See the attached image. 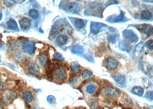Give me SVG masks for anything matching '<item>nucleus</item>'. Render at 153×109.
Instances as JSON below:
<instances>
[{
	"mask_svg": "<svg viewBox=\"0 0 153 109\" xmlns=\"http://www.w3.org/2000/svg\"><path fill=\"white\" fill-rule=\"evenodd\" d=\"M23 50L25 53H28L30 54H32L35 52V45L33 42L28 40H25L23 42L22 44Z\"/></svg>",
	"mask_w": 153,
	"mask_h": 109,
	"instance_id": "f257e3e1",
	"label": "nucleus"
},
{
	"mask_svg": "<svg viewBox=\"0 0 153 109\" xmlns=\"http://www.w3.org/2000/svg\"><path fill=\"white\" fill-rule=\"evenodd\" d=\"M17 98V93L13 90H6L3 94L4 100L8 104L12 103Z\"/></svg>",
	"mask_w": 153,
	"mask_h": 109,
	"instance_id": "f03ea898",
	"label": "nucleus"
},
{
	"mask_svg": "<svg viewBox=\"0 0 153 109\" xmlns=\"http://www.w3.org/2000/svg\"><path fill=\"white\" fill-rule=\"evenodd\" d=\"M104 94L109 98H117L120 95V91L116 88L106 87L104 89Z\"/></svg>",
	"mask_w": 153,
	"mask_h": 109,
	"instance_id": "7ed1b4c3",
	"label": "nucleus"
},
{
	"mask_svg": "<svg viewBox=\"0 0 153 109\" xmlns=\"http://www.w3.org/2000/svg\"><path fill=\"white\" fill-rule=\"evenodd\" d=\"M123 35L125 39L128 40L130 42L136 43L138 37L136 35L132 30H125L123 32Z\"/></svg>",
	"mask_w": 153,
	"mask_h": 109,
	"instance_id": "20e7f679",
	"label": "nucleus"
},
{
	"mask_svg": "<svg viewBox=\"0 0 153 109\" xmlns=\"http://www.w3.org/2000/svg\"><path fill=\"white\" fill-rule=\"evenodd\" d=\"M138 29L143 33L149 36L153 34V27L148 24H142L138 25Z\"/></svg>",
	"mask_w": 153,
	"mask_h": 109,
	"instance_id": "39448f33",
	"label": "nucleus"
},
{
	"mask_svg": "<svg viewBox=\"0 0 153 109\" xmlns=\"http://www.w3.org/2000/svg\"><path fill=\"white\" fill-rule=\"evenodd\" d=\"M105 64L106 67L111 71L115 70L118 66V62L117 60L112 57L108 58L105 60Z\"/></svg>",
	"mask_w": 153,
	"mask_h": 109,
	"instance_id": "423d86ee",
	"label": "nucleus"
},
{
	"mask_svg": "<svg viewBox=\"0 0 153 109\" xmlns=\"http://www.w3.org/2000/svg\"><path fill=\"white\" fill-rule=\"evenodd\" d=\"M19 24L21 29L25 31L30 28L31 25V21L27 17H23L19 21Z\"/></svg>",
	"mask_w": 153,
	"mask_h": 109,
	"instance_id": "0eeeda50",
	"label": "nucleus"
},
{
	"mask_svg": "<svg viewBox=\"0 0 153 109\" xmlns=\"http://www.w3.org/2000/svg\"><path fill=\"white\" fill-rule=\"evenodd\" d=\"M28 71L31 74L37 75L40 73V69L38 64L35 62H31L28 66Z\"/></svg>",
	"mask_w": 153,
	"mask_h": 109,
	"instance_id": "6e6552de",
	"label": "nucleus"
},
{
	"mask_svg": "<svg viewBox=\"0 0 153 109\" xmlns=\"http://www.w3.org/2000/svg\"><path fill=\"white\" fill-rule=\"evenodd\" d=\"M39 62L42 66L46 67L51 65V60L47 58L46 54H42L39 56Z\"/></svg>",
	"mask_w": 153,
	"mask_h": 109,
	"instance_id": "1a4fd4ad",
	"label": "nucleus"
},
{
	"mask_svg": "<svg viewBox=\"0 0 153 109\" xmlns=\"http://www.w3.org/2000/svg\"><path fill=\"white\" fill-rule=\"evenodd\" d=\"M55 75L59 80H64L66 78V71L61 68H57L55 70Z\"/></svg>",
	"mask_w": 153,
	"mask_h": 109,
	"instance_id": "9d476101",
	"label": "nucleus"
},
{
	"mask_svg": "<svg viewBox=\"0 0 153 109\" xmlns=\"http://www.w3.org/2000/svg\"><path fill=\"white\" fill-rule=\"evenodd\" d=\"M101 24L100 23H95V22H92L91 24V32L92 34L94 35H96L97 34L101 28Z\"/></svg>",
	"mask_w": 153,
	"mask_h": 109,
	"instance_id": "9b49d317",
	"label": "nucleus"
},
{
	"mask_svg": "<svg viewBox=\"0 0 153 109\" xmlns=\"http://www.w3.org/2000/svg\"><path fill=\"white\" fill-rule=\"evenodd\" d=\"M70 12L72 13H76L80 10V5L77 3H71L68 7Z\"/></svg>",
	"mask_w": 153,
	"mask_h": 109,
	"instance_id": "f8f14e48",
	"label": "nucleus"
},
{
	"mask_svg": "<svg viewBox=\"0 0 153 109\" xmlns=\"http://www.w3.org/2000/svg\"><path fill=\"white\" fill-rule=\"evenodd\" d=\"M68 41V37L66 35H60L56 39V43L59 45H64Z\"/></svg>",
	"mask_w": 153,
	"mask_h": 109,
	"instance_id": "ddd939ff",
	"label": "nucleus"
},
{
	"mask_svg": "<svg viewBox=\"0 0 153 109\" xmlns=\"http://www.w3.org/2000/svg\"><path fill=\"white\" fill-rule=\"evenodd\" d=\"M86 21L84 20L80 19H75L74 21V24L75 28L79 29H81L85 27L86 25Z\"/></svg>",
	"mask_w": 153,
	"mask_h": 109,
	"instance_id": "4468645a",
	"label": "nucleus"
},
{
	"mask_svg": "<svg viewBox=\"0 0 153 109\" xmlns=\"http://www.w3.org/2000/svg\"><path fill=\"white\" fill-rule=\"evenodd\" d=\"M7 26H8V28L11 30H13L15 31H19V28L17 26V24L16 21L13 19H11L8 20V21L7 22Z\"/></svg>",
	"mask_w": 153,
	"mask_h": 109,
	"instance_id": "2eb2a0df",
	"label": "nucleus"
},
{
	"mask_svg": "<svg viewBox=\"0 0 153 109\" xmlns=\"http://www.w3.org/2000/svg\"><path fill=\"white\" fill-rule=\"evenodd\" d=\"M152 17V13L148 10L145 9L141 12L140 18L144 20H149Z\"/></svg>",
	"mask_w": 153,
	"mask_h": 109,
	"instance_id": "dca6fc26",
	"label": "nucleus"
},
{
	"mask_svg": "<svg viewBox=\"0 0 153 109\" xmlns=\"http://www.w3.org/2000/svg\"><path fill=\"white\" fill-rule=\"evenodd\" d=\"M70 50L73 54H82L84 52L83 48L80 45L72 46L70 48Z\"/></svg>",
	"mask_w": 153,
	"mask_h": 109,
	"instance_id": "f3484780",
	"label": "nucleus"
},
{
	"mask_svg": "<svg viewBox=\"0 0 153 109\" xmlns=\"http://www.w3.org/2000/svg\"><path fill=\"white\" fill-rule=\"evenodd\" d=\"M23 99L27 103H31L33 101L34 97L30 91H25L22 94Z\"/></svg>",
	"mask_w": 153,
	"mask_h": 109,
	"instance_id": "a211bd4d",
	"label": "nucleus"
},
{
	"mask_svg": "<svg viewBox=\"0 0 153 109\" xmlns=\"http://www.w3.org/2000/svg\"><path fill=\"white\" fill-rule=\"evenodd\" d=\"M132 92L139 96H143L144 94V89L139 86H135L132 88L131 90Z\"/></svg>",
	"mask_w": 153,
	"mask_h": 109,
	"instance_id": "6ab92c4d",
	"label": "nucleus"
},
{
	"mask_svg": "<svg viewBox=\"0 0 153 109\" xmlns=\"http://www.w3.org/2000/svg\"><path fill=\"white\" fill-rule=\"evenodd\" d=\"M70 67L75 73H79L80 71V66L77 62H71L70 64Z\"/></svg>",
	"mask_w": 153,
	"mask_h": 109,
	"instance_id": "aec40b11",
	"label": "nucleus"
},
{
	"mask_svg": "<svg viewBox=\"0 0 153 109\" xmlns=\"http://www.w3.org/2000/svg\"><path fill=\"white\" fill-rule=\"evenodd\" d=\"M29 16L33 20H36L38 19L39 14L38 11L35 9H32L29 11Z\"/></svg>",
	"mask_w": 153,
	"mask_h": 109,
	"instance_id": "412c9836",
	"label": "nucleus"
},
{
	"mask_svg": "<svg viewBox=\"0 0 153 109\" xmlns=\"http://www.w3.org/2000/svg\"><path fill=\"white\" fill-rule=\"evenodd\" d=\"M19 48V44L15 41H11L8 43V49L11 51H15Z\"/></svg>",
	"mask_w": 153,
	"mask_h": 109,
	"instance_id": "4be33fe9",
	"label": "nucleus"
},
{
	"mask_svg": "<svg viewBox=\"0 0 153 109\" xmlns=\"http://www.w3.org/2000/svg\"><path fill=\"white\" fill-rule=\"evenodd\" d=\"M86 90L88 94H93L96 91V86L94 84H89L87 87Z\"/></svg>",
	"mask_w": 153,
	"mask_h": 109,
	"instance_id": "5701e85b",
	"label": "nucleus"
},
{
	"mask_svg": "<svg viewBox=\"0 0 153 109\" xmlns=\"http://www.w3.org/2000/svg\"><path fill=\"white\" fill-rule=\"evenodd\" d=\"M92 76H93V73L88 70H85L82 74V76L84 79H89L91 78Z\"/></svg>",
	"mask_w": 153,
	"mask_h": 109,
	"instance_id": "b1692460",
	"label": "nucleus"
},
{
	"mask_svg": "<svg viewBox=\"0 0 153 109\" xmlns=\"http://www.w3.org/2000/svg\"><path fill=\"white\" fill-rule=\"evenodd\" d=\"M113 79L116 80V82H117L119 84H120L121 85H124L125 83V82L124 76H122V75L117 76L116 78H113Z\"/></svg>",
	"mask_w": 153,
	"mask_h": 109,
	"instance_id": "393cba45",
	"label": "nucleus"
},
{
	"mask_svg": "<svg viewBox=\"0 0 153 109\" xmlns=\"http://www.w3.org/2000/svg\"><path fill=\"white\" fill-rule=\"evenodd\" d=\"M54 58L55 60H57L58 61H61V62H63L64 60V58L62 54L59 52H57L54 54Z\"/></svg>",
	"mask_w": 153,
	"mask_h": 109,
	"instance_id": "a878e982",
	"label": "nucleus"
},
{
	"mask_svg": "<svg viewBox=\"0 0 153 109\" xmlns=\"http://www.w3.org/2000/svg\"><path fill=\"white\" fill-rule=\"evenodd\" d=\"M3 3L5 6L9 8L13 7L15 4L14 1H11V0H5V1H3Z\"/></svg>",
	"mask_w": 153,
	"mask_h": 109,
	"instance_id": "bb28decb",
	"label": "nucleus"
},
{
	"mask_svg": "<svg viewBox=\"0 0 153 109\" xmlns=\"http://www.w3.org/2000/svg\"><path fill=\"white\" fill-rule=\"evenodd\" d=\"M47 100L50 104H53L56 102V98L53 95H49L47 98Z\"/></svg>",
	"mask_w": 153,
	"mask_h": 109,
	"instance_id": "cd10ccee",
	"label": "nucleus"
},
{
	"mask_svg": "<svg viewBox=\"0 0 153 109\" xmlns=\"http://www.w3.org/2000/svg\"><path fill=\"white\" fill-rule=\"evenodd\" d=\"M146 47L150 50H153V40H150L146 43Z\"/></svg>",
	"mask_w": 153,
	"mask_h": 109,
	"instance_id": "c85d7f7f",
	"label": "nucleus"
},
{
	"mask_svg": "<svg viewBox=\"0 0 153 109\" xmlns=\"http://www.w3.org/2000/svg\"><path fill=\"white\" fill-rule=\"evenodd\" d=\"M24 57V56L23 55V54H17V55L16 58H17L19 60H22L24 59V58H23Z\"/></svg>",
	"mask_w": 153,
	"mask_h": 109,
	"instance_id": "c756f323",
	"label": "nucleus"
},
{
	"mask_svg": "<svg viewBox=\"0 0 153 109\" xmlns=\"http://www.w3.org/2000/svg\"><path fill=\"white\" fill-rule=\"evenodd\" d=\"M13 1L16 4H22L25 2V0H13Z\"/></svg>",
	"mask_w": 153,
	"mask_h": 109,
	"instance_id": "7c9ffc66",
	"label": "nucleus"
},
{
	"mask_svg": "<svg viewBox=\"0 0 153 109\" xmlns=\"http://www.w3.org/2000/svg\"><path fill=\"white\" fill-rule=\"evenodd\" d=\"M3 107V102L1 99H0V109H2Z\"/></svg>",
	"mask_w": 153,
	"mask_h": 109,
	"instance_id": "2f4dec72",
	"label": "nucleus"
},
{
	"mask_svg": "<svg viewBox=\"0 0 153 109\" xmlns=\"http://www.w3.org/2000/svg\"><path fill=\"white\" fill-rule=\"evenodd\" d=\"M2 17H3V13H2L1 11H0V20L2 19Z\"/></svg>",
	"mask_w": 153,
	"mask_h": 109,
	"instance_id": "473e14b6",
	"label": "nucleus"
},
{
	"mask_svg": "<svg viewBox=\"0 0 153 109\" xmlns=\"http://www.w3.org/2000/svg\"><path fill=\"white\" fill-rule=\"evenodd\" d=\"M2 47H3V45H2V44L1 43V42H0V48H1Z\"/></svg>",
	"mask_w": 153,
	"mask_h": 109,
	"instance_id": "72a5a7b5",
	"label": "nucleus"
},
{
	"mask_svg": "<svg viewBox=\"0 0 153 109\" xmlns=\"http://www.w3.org/2000/svg\"><path fill=\"white\" fill-rule=\"evenodd\" d=\"M1 62V56H0V63Z\"/></svg>",
	"mask_w": 153,
	"mask_h": 109,
	"instance_id": "f704fd0d",
	"label": "nucleus"
}]
</instances>
